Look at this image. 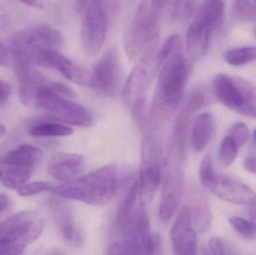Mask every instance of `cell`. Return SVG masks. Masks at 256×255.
<instances>
[{"label": "cell", "instance_id": "d6a6232c", "mask_svg": "<svg viewBox=\"0 0 256 255\" xmlns=\"http://www.w3.org/2000/svg\"><path fill=\"white\" fill-rule=\"evenodd\" d=\"M106 255H141L132 244L120 237V239L112 242L108 249Z\"/></svg>", "mask_w": 256, "mask_h": 255}, {"label": "cell", "instance_id": "8fae6325", "mask_svg": "<svg viewBox=\"0 0 256 255\" xmlns=\"http://www.w3.org/2000/svg\"><path fill=\"white\" fill-rule=\"evenodd\" d=\"M160 65L155 52L137 62L124 85V102L131 109L146 102L144 96L148 91Z\"/></svg>", "mask_w": 256, "mask_h": 255}, {"label": "cell", "instance_id": "277c9868", "mask_svg": "<svg viewBox=\"0 0 256 255\" xmlns=\"http://www.w3.org/2000/svg\"><path fill=\"white\" fill-rule=\"evenodd\" d=\"M64 42L62 34L48 24L32 25L16 32L10 42L13 62L36 64L38 58L46 49L57 50Z\"/></svg>", "mask_w": 256, "mask_h": 255}, {"label": "cell", "instance_id": "7a4b0ae2", "mask_svg": "<svg viewBox=\"0 0 256 255\" xmlns=\"http://www.w3.org/2000/svg\"><path fill=\"white\" fill-rule=\"evenodd\" d=\"M166 1H142L131 19L124 45L130 61H137L155 52L160 38V16Z\"/></svg>", "mask_w": 256, "mask_h": 255}, {"label": "cell", "instance_id": "ffe728a7", "mask_svg": "<svg viewBox=\"0 0 256 255\" xmlns=\"http://www.w3.org/2000/svg\"><path fill=\"white\" fill-rule=\"evenodd\" d=\"M214 130V119L210 113L198 115L191 129L190 142L194 151L200 152L207 146Z\"/></svg>", "mask_w": 256, "mask_h": 255}, {"label": "cell", "instance_id": "e575fe53", "mask_svg": "<svg viewBox=\"0 0 256 255\" xmlns=\"http://www.w3.org/2000/svg\"><path fill=\"white\" fill-rule=\"evenodd\" d=\"M206 103V98L204 93L200 90H196L191 93L184 106L196 112L204 107Z\"/></svg>", "mask_w": 256, "mask_h": 255}, {"label": "cell", "instance_id": "ab89813d", "mask_svg": "<svg viewBox=\"0 0 256 255\" xmlns=\"http://www.w3.org/2000/svg\"><path fill=\"white\" fill-rule=\"evenodd\" d=\"M10 57L12 55H10V50L6 48L0 40V66L6 67L8 65Z\"/></svg>", "mask_w": 256, "mask_h": 255}, {"label": "cell", "instance_id": "7bdbcfd3", "mask_svg": "<svg viewBox=\"0 0 256 255\" xmlns=\"http://www.w3.org/2000/svg\"><path fill=\"white\" fill-rule=\"evenodd\" d=\"M22 3H24V4H27L28 6L36 7V8H42V7H43V3L38 1H22Z\"/></svg>", "mask_w": 256, "mask_h": 255}, {"label": "cell", "instance_id": "7c38bea8", "mask_svg": "<svg viewBox=\"0 0 256 255\" xmlns=\"http://www.w3.org/2000/svg\"><path fill=\"white\" fill-rule=\"evenodd\" d=\"M121 81V65L116 49L106 51L98 61L90 75V85L102 95L115 97Z\"/></svg>", "mask_w": 256, "mask_h": 255}, {"label": "cell", "instance_id": "6da1fadb", "mask_svg": "<svg viewBox=\"0 0 256 255\" xmlns=\"http://www.w3.org/2000/svg\"><path fill=\"white\" fill-rule=\"evenodd\" d=\"M121 181L117 166L108 165L54 187L52 192L63 199L90 205H102L114 199Z\"/></svg>", "mask_w": 256, "mask_h": 255}, {"label": "cell", "instance_id": "f35d334b", "mask_svg": "<svg viewBox=\"0 0 256 255\" xmlns=\"http://www.w3.org/2000/svg\"><path fill=\"white\" fill-rule=\"evenodd\" d=\"M12 92V88L6 81L0 79V105L7 101Z\"/></svg>", "mask_w": 256, "mask_h": 255}, {"label": "cell", "instance_id": "7402d4cb", "mask_svg": "<svg viewBox=\"0 0 256 255\" xmlns=\"http://www.w3.org/2000/svg\"><path fill=\"white\" fill-rule=\"evenodd\" d=\"M74 133L73 129L54 120L38 123L30 128V136L34 137H64Z\"/></svg>", "mask_w": 256, "mask_h": 255}, {"label": "cell", "instance_id": "f907efd6", "mask_svg": "<svg viewBox=\"0 0 256 255\" xmlns=\"http://www.w3.org/2000/svg\"><path fill=\"white\" fill-rule=\"evenodd\" d=\"M255 35H256V28H255Z\"/></svg>", "mask_w": 256, "mask_h": 255}, {"label": "cell", "instance_id": "f1b7e54d", "mask_svg": "<svg viewBox=\"0 0 256 255\" xmlns=\"http://www.w3.org/2000/svg\"><path fill=\"white\" fill-rule=\"evenodd\" d=\"M238 147L236 142L230 137L226 136L222 139L219 149V157L221 163L224 166H231L237 158Z\"/></svg>", "mask_w": 256, "mask_h": 255}, {"label": "cell", "instance_id": "e0dca14e", "mask_svg": "<svg viewBox=\"0 0 256 255\" xmlns=\"http://www.w3.org/2000/svg\"><path fill=\"white\" fill-rule=\"evenodd\" d=\"M212 31L198 16L188 27L186 34V52L190 58L198 60L207 52Z\"/></svg>", "mask_w": 256, "mask_h": 255}, {"label": "cell", "instance_id": "cb8c5ba5", "mask_svg": "<svg viewBox=\"0 0 256 255\" xmlns=\"http://www.w3.org/2000/svg\"><path fill=\"white\" fill-rule=\"evenodd\" d=\"M2 175L3 184L9 189H19L31 178L33 168L24 166H8Z\"/></svg>", "mask_w": 256, "mask_h": 255}, {"label": "cell", "instance_id": "c3c4849f", "mask_svg": "<svg viewBox=\"0 0 256 255\" xmlns=\"http://www.w3.org/2000/svg\"><path fill=\"white\" fill-rule=\"evenodd\" d=\"M4 246V244H3L1 238H0V250H1V249Z\"/></svg>", "mask_w": 256, "mask_h": 255}, {"label": "cell", "instance_id": "603a6c76", "mask_svg": "<svg viewBox=\"0 0 256 255\" xmlns=\"http://www.w3.org/2000/svg\"><path fill=\"white\" fill-rule=\"evenodd\" d=\"M191 220L202 232H206L210 228L212 217L207 202L202 196L194 198L191 208H188Z\"/></svg>", "mask_w": 256, "mask_h": 255}, {"label": "cell", "instance_id": "44dd1931", "mask_svg": "<svg viewBox=\"0 0 256 255\" xmlns=\"http://www.w3.org/2000/svg\"><path fill=\"white\" fill-rule=\"evenodd\" d=\"M226 6L222 1H206L200 7L198 16L201 18L213 32L220 31L225 19Z\"/></svg>", "mask_w": 256, "mask_h": 255}, {"label": "cell", "instance_id": "3957f363", "mask_svg": "<svg viewBox=\"0 0 256 255\" xmlns=\"http://www.w3.org/2000/svg\"><path fill=\"white\" fill-rule=\"evenodd\" d=\"M190 73L189 61L182 52L168 58L160 69L153 116H165L180 102Z\"/></svg>", "mask_w": 256, "mask_h": 255}, {"label": "cell", "instance_id": "f546056e", "mask_svg": "<svg viewBox=\"0 0 256 255\" xmlns=\"http://www.w3.org/2000/svg\"><path fill=\"white\" fill-rule=\"evenodd\" d=\"M230 224L232 227L245 239H254L256 236V226L252 222L240 217H230Z\"/></svg>", "mask_w": 256, "mask_h": 255}, {"label": "cell", "instance_id": "5b68a950", "mask_svg": "<svg viewBox=\"0 0 256 255\" xmlns=\"http://www.w3.org/2000/svg\"><path fill=\"white\" fill-rule=\"evenodd\" d=\"M110 1H76L75 10L81 20V45L85 53L94 55L104 43L111 13Z\"/></svg>", "mask_w": 256, "mask_h": 255}, {"label": "cell", "instance_id": "2e32d148", "mask_svg": "<svg viewBox=\"0 0 256 255\" xmlns=\"http://www.w3.org/2000/svg\"><path fill=\"white\" fill-rule=\"evenodd\" d=\"M84 168L85 159L80 154L58 153L50 160L48 170L52 178L64 183L80 177Z\"/></svg>", "mask_w": 256, "mask_h": 255}, {"label": "cell", "instance_id": "4dcf8cb0", "mask_svg": "<svg viewBox=\"0 0 256 255\" xmlns=\"http://www.w3.org/2000/svg\"><path fill=\"white\" fill-rule=\"evenodd\" d=\"M234 10L240 17L249 21H256V1L239 0L234 2Z\"/></svg>", "mask_w": 256, "mask_h": 255}, {"label": "cell", "instance_id": "52a82bcc", "mask_svg": "<svg viewBox=\"0 0 256 255\" xmlns=\"http://www.w3.org/2000/svg\"><path fill=\"white\" fill-rule=\"evenodd\" d=\"M49 82L46 81L39 91L36 106L44 109L50 119L57 122L66 125L90 127L93 124L91 113L82 105L52 91Z\"/></svg>", "mask_w": 256, "mask_h": 255}, {"label": "cell", "instance_id": "484cf974", "mask_svg": "<svg viewBox=\"0 0 256 255\" xmlns=\"http://www.w3.org/2000/svg\"><path fill=\"white\" fill-rule=\"evenodd\" d=\"M182 40L178 34L170 35L162 43L156 54V59L160 67L176 53L182 52ZM161 68V67H160Z\"/></svg>", "mask_w": 256, "mask_h": 255}, {"label": "cell", "instance_id": "bcb514c9", "mask_svg": "<svg viewBox=\"0 0 256 255\" xmlns=\"http://www.w3.org/2000/svg\"><path fill=\"white\" fill-rule=\"evenodd\" d=\"M4 133H6V128H4V126L0 124V137L2 136Z\"/></svg>", "mask_w": 256, "mask_h": 255}, {"label": "cell", "instance_id": "d6986e66", "mask_svg": "<svg viewBox=\"0 0 256 255\" xmlns=\"http://www.w3.org/2000/svg\"><path fill=\"white\" fill-rule=\"evenodd\" d=\"M43 157V151L38 147L22 145L6 153L0 159V163L6 166L33 168L42 161Z\"/></svg>", "mask_w": 256, "mask_h": 255}, {"label": "cell", "instance_id": "f6af8a7d", "mask_svg": "<svg viewBox=\"0 0 256 255\" xmlns=\"http://www.w3.org/2000/svg\"><path fill=\"white\" fill-rule=\"evenodd\" d=\"M48 255H66L64 254H63L62 253H61V252L58 251V250H54V251L51 252V253H50Z\"/></svg>", "mask_w": 256, "mask_h": 255}, {"label": "cell", "instance_id": "d4e9b609", "mask_svg": "<svg viewBox=\"0 0 256 255\" xmlns=\"http://www.w3.org/2000/svg\"><path fill=\"white\" fill-rule=\"evenodd\" d=\"M224 58L228 64L240 66L256 60V46H244L228 49L224 53Z\"/></svg>", "mask_w": 256, "mask_h": 255}, {"label": "cell", "instance_id": "ee69618b", "mask_svg": "<svg viewBox=\"0 0 256 255\" xmlns=\"http://www.w3.org/2000/svg\"><path fill=\"white\" fill-rule=\"evenodd\" d=\"M250 217L251 220H252V223L256 226V206L251 209L250 212Z\"/></svg>", "mask_w": 256, "mask_h": 255}, {"label": "cell", "instance_id": "83f0119b", "mask_svg": "<svg viewBox=\"0 0 256 255\" xmlns=\"http://www.w3.org/2000/svg\"><path fill=\"white\" fill-rule=\"evenodd\" d=\"M170 16L176 21L189 19L195 10V1H170Z\"/></svg>", "mask_w": 256, "mask_h": 255}, {"label": "cell", "instance_id": "9a60e30c", "mask_svg": "<svg viewBox=\"0 0 256 255\" xmlns=\"http://www.w3.org/2000/svg\"><path fill=\"white\" fill-rule=\"evenodd\" d=\"M210 191L225 202L240 206L256 205L255 192L243 183L218 175Z\"/></svg>", "mask_w": 256, "mask_h": 255}, {"label": "cell", "instance_id": "60d3db41", "mask_svg": "<svg viewBox=\"0 0 256 255\" xmlns=\"http://www.w3.org/2000/svg\"><path fill=\"white\" fill-rule=\"evenodd\" d=\"M244 168L250 173L256 175V157L254 156L246 157L244 161Z\"/></svg>", "mask_w": 256, "mask_h": 255}, {"label": "cell", "instance_id": "7dc6e473", "mask_svg": "<svg viewBox=\"0 0 256 255\" xmlns=\"http://www.w3.org/2000/svg\"><path fill=\"white\" fill-rule=\"evenodd\" d=\"M252 138H254V142H255L256 145V129L254 130V133H252Z\"/></svg>", "mask_w": 256, "mask_h": 255}, {"label": "cell", "instance_id": "4fadbf2b", "mask_svg": "<svg viewBox=\"0 0 256 255\" xmlns=\"http://www.w3.org/2000/svg\"><path fill=\"white\" fill-rule=\"evenodd\" d=\"M174 255H197V237L192 227L188 207H183L176 216L170 231Z\"/></svg>", "mask_w": 256, "mask_h": 255}, {"label": "cell", "instance_id": "8d00e7d4", "mask_svg": "<svg viewBox=\"0 0 256 255\" xmlns=\"http://www.w3.org/2000/svg\"><path fill=\"white\" fill-rule=\"evenodd\" d=\"M150 255H162V241L160 234L152 233Z\"/></svg>", "mask_w": 256, "mask_h": 255}, {"label": "cell", "instance_id": "5bb4252c", "mask_svg": "<svg viewBox=\"0 0 256 255\" xmlns=\"http://www.w3.org/2000/svg\"><path fill=\"white\" fill-rule=\"evenodd\" d=\"M36 64L56 70L62 76L78 85H90V75L86 70L57 50L43 51L38 58Z\"/></svg>", "mask_w": 256, "mask_h": 255}, {"label": "cell", "instance_id": "1f68e13d", "mask_svg": "<svg viewBox=\"0 0 256 255\" xmlns=\"http://www.w3.org/2000/svg\"><path fill=\"white\" fill-rule=\"evenodd\" d=\"M54 187L50 183L44 181L28 183L18 189V193L22 197L34 196L46 191H52Z\"/></svg>", "mask_w": 256, "mask_h": 255}, {"label": "cell", "instance_id": "30bf717a", "mask_svg": "<svg viewBox=\"0 0 256 255\" xmlns=\"http://www.w3.org/2000/svg\"><path fill=\"white\" fill-rule=\"evenodd\" d=\"M44 221L34 211H24L9 217L0 225V238L3 244L25 248L36 241L43 232Z\"/></svg>", "mask_w": 256, "mask_h": 255}, {"label": "cell", "instance_id": "9c48e42d", "mask_svg": "<svg viewBox=\"0 0 256 255\" xmlns=\"http://www.w3.org/2000/svg\"><path fill=\"white\" fill-rule=\"evenodd\" d=\"M184 157L170 151L164 164L159 216L165 223L174 217L180 204L184 183Z\"/></svg>", "mask_w": 256, "mask_h": 255}, {"label": "cell", "instance_id": "74e56055", "mask_svg": "<svg viewBox=\"0 0 256 255\" xmlns=\"http://www.w3.org/2000/svg\"><path fill=\"white\" fill-rule=\"evenodd\" d=\"M24 247L14 244H6L0 250V255H20Z\"/></svg>", "mask_w": 256, "mask_h": 255}, {"label": "cell", "instance_id": "ac0fdd59", "mask_svg": "<svg viewBox=\"0 0 256 255\" xmlns=\"http://www.w3.org/2000/svg\"><path fill=\"white\" fill-rule=\"evenodd\" d=\"M50 208L64 239L70 244L79 245L82 241L81 235L75 226L74 217L69 205L64 202L54 200L51 202Z\"/></svg>", "mask_w": 256, "mask_h": 255}, {"label": "cell", "instance_id": "4316f807", "mask_svg": "<svg viewBox=\"0 0 256 255\" xmlns=\"http://www.w3.org/2000/svg\"><path fill=\"white\" fill-rule=\"evenodd\" d=\"M218 174L215 172L214 168L213 158L210 154L204 156L201 161L200 168V178L202 185L204 188L210 190L214 184Z\"/></svg>", "mask_w": 256, "mask_h": 255}, {"label": "cell", "instance_id": "ba28073f", "mask_svg": "<svg viewBox=\"0 0 256 255\" xmlns=\"http://www.w3.org/2000/svg\"><path fill=\"white\" fill-rule=\"evenodd\" d=\"M162 152L155 135L147 130L142 146L141 168L138 187L140 199L143 205L152 202L162 180Z\"/></svg>", "mask_w": 256, "mask_h": 255}, {"label": "cell", "instance_id": "b9f144b4", "mask_svg": "<svg viewBox=\"0 0 256 255\" xmlns=\"http://www.w3.org/2000/svg\"><path fill=\"white\" fill-rule=\"evenodd\" d=\"M8 205V199L3 193H0V214L7 208Z\"/></svg>", "mask_w": 256, "mask_h": 255}, {"label": "cell", "instance_id": "8992f818", "mask_svg": "<svg viewBox=\"0 0 256 255\" xmlns=\"http://www.w3.org/2000/svg\"><path fill=\"white\" fill-rule=\"evenodd\" d=\"M213 89L218 100L228 109L256 119V88L242 78L218 73L213 81Z\"/></svg>", "mask_w": 256, "mask_h": 255}, {"label": "cell", "instance_id": "681fc988", "mask_svg": "<svg viewBox=\"0 0 256 255\" xmlns=\"http://www.w3.org/2000/svg\"><path fill=\"white\" fill-rule=\"evenodd\" d=\"M2 178V173L1 170H0V179Z\"/></svg>", "mask_w": 256, "mask_h": 255}, {"label": "cell", "instance_id": "d590c367", "mask_svg": "<svg viewBox=\"0 0 256 255\" xmlns=\"http://www.w3.org/2000/svg\"><path fill=\"white\" fill-rule=\"evenodd\" d=\"M209 250L212 255H226V250L221 238H212L209 241Z\"/></svg>", "mask_w": 256, "mask_h": 255}, {"label": "cell", "instance_id": "836d02e7", "mask_svg": "<svg viewBox=\"0 0 256 255\" xmlns=\"http://www.w3.org/2000/svg\"><path fill=\"white\" fill-rule=\"evenodd\" d=\"M230 136L239 148L248 142L250 138V130L248 126L243 122L234 124L230 130Z\"/></svg>", "mask_w": 256, "mask_h": 255}]
</instances>
